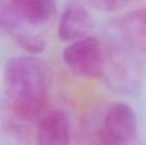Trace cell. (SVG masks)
Listing matches in <instances>:
<instances>
[{"mask_svg": "<svg viewBox=\"0 0 146 145\" xmlns=\"http://www.w3.org/2000/svg\"><path fill=\"white\" fill-rule=\"evenodd\" d=\"M116 31L129 47L146 51V8L133 10L121 16L116 21Z\"/></svg>", "mask_w": 146, "mask_h": 145, "instance_id": "obj_6", "label": "cell"}, {"mask_svg": "<svg viewBox=\"0 0 146 145\" xmlns=\"http://www.w3.org/2000/svg\"><path fill=\"white\" fill-rule=\"evenodd\" d=\"M17 42L24 50L32 53V54H39L45 50V41L41 37L31 34L29 32H19L16 36Z\"/></svg>", "mask_w": 146, "mask_h": 145, "instance_id": "obj_8", "label": "cell"}, {"mask_svg": "<svg viewBox=\"0 0 146 145\" xmlns=\"http://www.w3.org/2000/svg\"><path fill=\"white\" fill-rule=\"evenodd\" d=\"M12 4L18 19L34 26L46 24L55 12L54 0H12Z\"/></svg>", "mask_w": 146, "mask_h": 145, "instance_id": "obj_7", "label": "cell"}, {"mask_svg": "<svg viewBox=\"0 0 146 145\" xmlns=\"http://www.w3.org/2000/svg\"><path fill=\"white\" fill-rule=\"evenodd\" d=\"M66 66L86 79H98L104 70V57L98 38L87 36L74 41L63 52Z\"/></svg>", "mask_w": 146, "mask_h": 145, "instance_id": "obj_2", "label": "cell"}, {"mask_svg": "<svg viewBox=\"0 0 146 145\" xmlns=\"http://www.w3.org/2000/svg\"><path fill=\"white\" fill-rule=\"evenodd\" d=\"M72 129L64 110L55 109L41 119L37 132V145H71Z\"/></svg>", "mask_w": 146, "mask_h": 145, "instance_id": "obj_4", "label": "cell"}, {"mask_svg": "<svg viewBox=\"0 0 146 145\" xmlns=\"http://www.w3.org/2000/svg\"><path fill=\"white\" fill-rule=\"evenodd\" d=\"M8 103L20 118L30 119L44 109L48 81L41 62L32 57H15L7 61L3 73Z\"/></svg>", "mask_w": 146, "mask_h": 145, "instance_id": "obj_1", "label": "cell"}, {"mask_svg": "<svg viewBox=\"0 0 146 145\" xmlns=\"http://www.w3.org/2000/svg\"><path fill=\"white\" fill-rule=\"evenodd\" d=\"M96 8L106 12L120 10L133 0H88Z\"/></svg>", "mask_w": 146, "mask_h": 145, "instance_id": "obj_9", "label": "cell"}, {"mask_svg": "<svg viewBox=\"0 0 146 145\" xmlns=\"http://www.w3.org/2000/svg\"><path fill=\"white\" fill-rule=\"evenodd\" d=\"M92 29V20L88 10L80 3L73 2L62 14L58 35L62 41L74 42L88 36Z\"/></svg>", "mask_w": 146, "mask_h": 145, "instance_id": "obj_5", "label": "cell"}, {"mask_svg": "<svg viewBox=\"0 0 146 145\" xmlns=\"http://www.w3.org/2000/svg\"><path fill=\"white\" fill-rule=\"evenodd\" d=\"M104 127L100 133L104 141H131L137 139V119L128 105L116 103L110 107L104 116Z\"/></svg>", "mask_w": 146, "mask_h": 145, "instance_id": "obj_3", "label": "cell"}]
</instances>
